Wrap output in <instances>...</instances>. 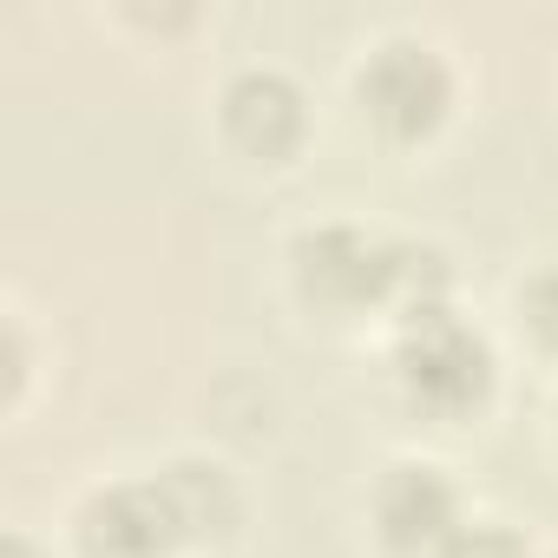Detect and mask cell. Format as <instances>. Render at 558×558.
<instances>
[{
	"mask_svg": "<svg viewBox=\"0 0 558 558\" xmlns=\"http://www.w3.org/2000/svg\"><path fill=\"white\" fill-rule=\"evenodd\" d=\"M355 93H362L375 125H388L401 138H421L453 106V66H447L440 47H427L414 34H388V40L368 47L362 73H355Z\"/></svg>",
	"mask_w": 558,
	"mask_h": 558,
	"instance_id": "7a4b0ae2",
	"label": "cell"
},
{
	"mask_svg": "<svg viewBox=\"0 0 558 558\" xmlns=\"http://www.w3.org/2000/svg\"><path fill=\"white\" fill-rule=\"evenodd\" d=\"M217 106H223V132L243 151H263V158L303 145V132H310V99H303V86L283 66H243V73H230V86H223Z\"/></svg>",
	"mask_w": 558,
	"mask_h": 558,
	"instance_id": "8992f818",
	"label": "cell"
},
{
	"mask_svg": "<svg viewBox=\"0 0 558 558\" xmlns=\"http://www.w3.org/2000/svg\"><path fill=\"white\" fill-rule=\"evenodd\" d=\"M8 558H47V551H40L27 532H14V538H8Z\"/></svg>",
	"mask_w": 558,
	"mask_h": 558,
	"instance_id": "30bf717a",
	"label": "cell"
},
{
	"mask_svg": "<svg viewBox=\"0 0 558 558\" xmlns=\"http://www.w3.org/2000/svg\"><path fill=\"white\" fill-rule=\"evenodd\" d=\"M375 525L395 551H447L460 519V486L434 460H395L375 486Z\"/></svg>",
	"mask_w": 558,
	"mask_h": 558,
	"instance_id": "5b68a950",
	"label": "cell"
},
{
	"mask_svg": "<svg viewBox=\"0 0 558 558\" xmlns=\"http://www.w3.org/2000/svg\"><path fill=\"white\" fill-rule=\"evenodd\" d=\"M440 558H532V545H525L512 525L480 519V525H460V532L447 538V551H440Z\"/></svg>",
	"mask_w": 558,
	"mask_h": 558,
	"instance_id": "ba28073f",
	"label": "cell"
},
{
	"mask_svg": "<svg viewBox=\"0 0 558 558\" xmlns=\"http://www.w3.org/2000/svg\"><path fill=\"white\" fill-rule=\"evenodd\" d=\"M80 545L86 558H165L184 538V519L165 493V480H106L80 506Z\"/></svg>",
	"mask_w": 558,
	"mask_h": 558,
	"instance_id": "3957f363",
	"label": "cell"
},
{
	"mask_svg": "<svg viewBox=\"0 0 558 558\" xmlns=\"http://www.w3.org/2000/svg\"><path fill=\"white\" fill-rule=\"evenodd\" d=\"M519 310H525V323L558 349V263H545V269H532L525 283H519Z\"/></svg>",
	"mask_w": 558,
	"mask_h": 558,
	"instance_id": "9c48e42d",
	"label": "cell"
},
{
	"mask_svg": "<svg viewBox=\"0 0 558 558\" xmlns=\"http://www.w3.org/2000/svg\"><path fill=\"white\" fill-rule=\"evenodd\" d=\"M158 480H165V493H171V506L184 519V538H223V532H236L243 499H236V480L217 460H171Z\"/></svg>",
	"mask_w": 558,
	"mask_h": 558,
	"instance_id": "52a82bcc",
	"label": "cell"
},
{
	"mask_svg": "<svg viewBox=\"0 0 558 558\" xmlns=\"http://www.w3.org/2000/svg\"><path fill=\"white\" fill-rule=\"evenodd\" d=\"M290 263L310 303H329V310L388 303V243L368 236L362 223H310L290 243Z\"/></svg>",
	"mask_w": 558,
	"mask_h": 558,
	"instance_id": "277c9868",
	"label": "cell"
},
{
	"mask_svg": "<svg viewBox=\"0 0 558 558\" xmlns=\"http://www.w3.org/2000/svg\"><path fill=\"white\" fill-rule=\"evenodd\" d=\"M395 375L421 408L466 414L493 388V342L473 323H460L453 310H427V316H408L395 342Z\"/></svg>",
	"mask_w": 558,
	"mask_h": 558,
	"instance_id": "6da1fadb",
	"label": "cell"
}]
</instances>
